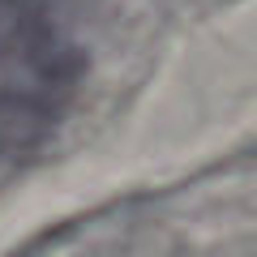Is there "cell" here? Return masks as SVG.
I'll return each instance as SVG.
<instances>
[{"label": "cell", "instance_id": "1", "mask_svg": "<svg viewBox=\"0 0 257 257\" xmlns=\"http://www.w3.org/2000/svg\"><path fill=\"white\" fill-rule=\"evenodd\" d=\"M82 69L73 0H0V86L64 103Z\"/></svg>", "mask_w": 257, "mask_h": 257}]
</instances>
